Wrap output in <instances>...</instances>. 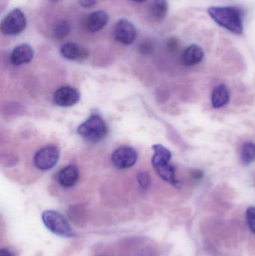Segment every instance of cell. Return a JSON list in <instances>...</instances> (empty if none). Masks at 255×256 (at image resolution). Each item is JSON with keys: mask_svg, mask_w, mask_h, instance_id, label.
Instances as JSON below:
<instances>
[{"mask_svg": "<svg viewBox=\"0 0 255 256\" xmlns=\"http://www.w3.org/2000/svg\"><path fill=\"white\" fill-rule=\"evenodd\" d=\"M169 12V4L166 0H153L150 6V13L156 21H163Z\"/></svg>", "mask_w": 255, "mask_h": 256, "instance_id": "obj_16", "label": "cell"}, {"mask_svg": "<svg viewBox=\"0 0 255 256\" xmlns=\"http://www.w3.org/2000/svg\"><path fill=\"white\" fill-rule=\"evenodd\" d=\"M115 40L124 44H131L136 40L137 31L130 21L121 19L116 22L114 30Z\"/></svg>", "mask_w": 255, "mask_h": 256, "instance_id": "obj_8", "label": "cell"}, {"mask_svg": "<svg viewBox=\"0 0 255 256\" xmlns=\"http://www.w3.org/2000/svg\"><path fill=\"white\" fill-rule=\"evenodd\" d=\"M152 148L154 152L152 158L153 166L158 176L175 188H181V182L176 178L175 166L171 164L172 152L160 144H154Z\"/></svg>", "mask_w": 255, "mask_h": 256, "instance_id": "obj_2", "label": "cell"}, {"mask_svg": "<svg viewBox=\"0 0 255 256\" xmlns=\"http://www.w3.org/2000/svg\"><path fill=\"white\" fill-rule=\"evenodd\" d=\"M132 1L136 2H144L146 1V0H132Z\"/></svg>", "mask_w": 255, "mask_h": 256, "instance_id": "obj_26", "label": "cell"}, {"mask_svg": "<svg viewBox=\"0 0 255 256\" xmlns=\"http://www.w3.org/2000/svg\"><path fill=\"white\" fill-rule=\"evenodd\" d=\"M77 132L85 140L97 142L107 136V124L102 117L94 114L78 127Z\"/></svg>", "mask_w": 255, "mask_h": 256, "instance_id": "obj_4", "label": "cell"}, {"mask_svg": "<svg viewBox=\"0 0 255 256\" xmlns=\"http://www.w3.org/2000/svg\"><path fill=\"white\" fill-rule=\"evenodd\" d=\"M42 222L52 234L65 238H73L76 233L64 215L56 210H45L41 214Z\"/></svg>", "mask_w": 255, "mask_h": 256, "instance_id": "obj_3", "label": "cell"}, {"mask_svg": "<svg viewBox=\"0 0 255 256\" xmlns=\"http://www.w3.org/2000/svg\"><path fill=\"white\" fill-rule=\"evenodd\" d=\"M79 3L82 7L90 8L95 6L96 0H79Z\"/></svg>", "mask_w": 255, "mask_h": 256, "instance_id": "obj_21", "label": "cell"}, {"mask_svg": "<svg viewBox=\"0 0 255 256\" xmlns=\"http://www.w3.org/2000/svg\"><path fill=\"white\" fill-rule=\"evenodd\" d=\"M208 14L218 25L233 34L241 36L244 33V14L237 6H211Z\"/></svg>", "mask_w": 255, "mask_h": 256, "instance_id": "obj_1", "label": "cell"}, {"mask_svg": "<svg viewBox=\"0 0 255 256\" xmlns=\"http://www.w3.org/2000/svg\"><path fill=\"white\" fill-rule=\"evenodd\" d=\"M0 256H15L10 252L9 250L6 249V248H1L0 249Z\"/></svg>", "mask_w": 255, "mask_h": 256, "instance_id": "obj_25", "label": "cell"}, {"mask_svg": "<svg viewBox=\"0 0 255 256\" xmlns=\"http://www.w3.org/2000/svg\"><path fill=\"white\" fill-rule=\"evenodd\" d=\"M26 24L23 12L19 8L13 9L1 21L0 30L3 34L16 36L25 30Z\"/></svg>", "mask_w": 255, "mask_h": 256, "instance_id": "obj_5", "label": "cell"}, {"mask_svg": "<svg viewBox=\"0 0 255 256\" xmlns=\"http://www.w3.org/2000/svg\"><path fill=\"white\" fill-rule=\"evenodd\" d=\"M59 150L54 146L40 149L34 155V165L38 170L46 171L55 166L59 159Z\"/></svg>", "mask_w": 255, "mask_h": 256, "instance_id": "obj_6", "label": "cell"}, {"mask_svg": "<svg viewBox=\"0 0 255 256\" xmlns=\"http://www.w3.org/2000/svg\"><path fill=\"white\" fill-rule=\"evenodd\" d=\"M34 50L30 45L22 44L16 46L10 54V62L13 66H19L27 64L32 60Z\"/></svg>", "mask_w": 255, "mask_h": 256, "instance_id": "obj_12", "label": "cell"}, {"mask_svg": "<svg viewBox=\"0 0 255 256\" xmlns=\"http://www.w3.org/2000/svg\"><path fill=\"white\" fill-rule=\"evenodd\" d=\"M109 21V15L103 10L92 12L85 16L83 26L89 32H97L103 30Z\"/></svg>", "mask_w": 255, "mask_h": 256, "instance_id": "obj_10", "label": "cell"}, {"mask_svg": "<svg viewBox=\"0 0 255 256\" xmlns=\"http://www.w3.org/2000/svg\"><path fill=\"white\" fill-rule=\"evenodd\" d=\"M191 176L195 180H199L204 177V172L202 170H194L191 172Z\"/></svg>", "mask_w": 255, "mask_h": 256, "instance_id": "obj_23", "label": "cell"}, {"mask_svg": "<svg viewBox=\"0 0 255 256\" xmlns=\"http://www.w3.org/2000/svg\"><path fill=\"white\" fill-rule=\"evenodd\" d=\"M230 92L227 86L220 84L213 90L211 94V104L214 109H221L230 102Z\"/></svg>", "mask_w": 255, "mask_h": 256, "instance_id": "obj_14", "label": "cell"}, {"mask_svg": "<svg viewBox=\"0 0 255 256\" xmlns=\"http://www.w3.org/2000/svg\"><path fill=\"white\" fill-rule=\"evenodd\" d=\"M168 45H169V48H170L171 50L176 49V48H178V40L174 38H172L169 39V42H168Z\"/></svg>", "mask_w": 255, "mask_h": 256, "instance_id": "obj_24", "label": "cell"}, {"mask_svg": "<svg viewBox=\"0 0 255 256\" xmlns=\"http://www.w3.org/2000/svg\"><path fill=\"white\" fill-rule=\"evenodd\" d=\"M205 58V52L199 45L191 44L183 51L181 56V62L186 67L199 64Z\"/></svg>", "mask_w": 255, "mask_h": 256, "instance_id": "obj_11", "label": "cell"}, {"mask_svg": "<svg viewBox=\"0 0 255 256\" xmlns=\"http://www.w3.org/2000/svg\"><path fill=\"white\" fill-rule=\"evenodd\" d=\"M70 26L68 22L61 20L55 26L53 30V34L56 38H63L70 33Z\"/></svg>", "mask_w": 255, "mask_h": 256, "instance_id": "obj_18", "label": "cell"}, {"mask_svg": "<svg viewBox=\"0 0 255 256\" xmlns=\"http://www.w3.org/2000/svg\"><path fill=\"white\" fill-rule=\"evenodd\" d=\"M79 168L76 165L67 166L58 173V183L64 188H71L79 180Z\"/></svg>", "mask_w": 255, "mask_h": 256, "instance_id": "obj_15", "label": "cell"}, {"mask_svg": "<svg viewBox=\"0 0 255 256\" xmlns=\"http://www.w3.org/2000/svg\"><path fill=\"white\" fill-rule=\"evenodd\" d=\"M50 1H52V2H58L59 0H50Z\"/></svg>", "mask_w": 255, "mask_h": 256, "instance_id": "obj_27", "label": "cell"}, {"mask_svg": "<svg viewBox=\"0 0 255 256\" xmlns=\"http://www.w3.org/2000/svg\"><path fill=\"white\" fill-rule=\"evenodd\" d=\"M137 180L139 185L143 189H148L151 185V177L146 172H140L137 176Z\"/></svg>", "mask_w": 255, "mask_h": 256, "instance_id": "obj_20", "label": "cell"}, {"mask_svg": "<svg viewBox=\"0 0 255 256\" xmlns=\"http://www.w3.org/2000/svg\"><path fill=\"white\" fill-rule=\"evenodd\" d=\"M138 159L136 150L129 146H123L112 154V160L114 165L121 170L130 168L134 166Z\"/></svg>", "mask_w": 255, "mask_h": 256, "instance_id": "obj_7", "label": "cell"}, {"mask_svg": "<svg viewBox=\"0 0 255 256\" xmlns=\"http://www.w3.org/2000/svg\"><path fill=\"white\" fill-rule=\"evenodd\" d=\"M80 99L79 92L73 87L63 86L55 91L54 102L57 105L68 108L76 104Z\"/></svg>", "mask_w": 255, "mask_h": 256, "instance_id": "obj_9", "label": "cell"}, {"mask_svg": "<svg viewBox=\"0 0 255 256\" xmlns=\"http://www.w3.org/2000/svg\"><path fill=\"white\" fill-rule=\"evenodd\" d=\"M61 54L64 58L73 61H82L88 58V51L83 46L73 43L68 42L64 44L61 48Z\"/></svg>", "mask_w": 255, "mask_h": 256, "instance_id": "obj_13", "label": "cell"}, {"mask_svg": "<svg viewBox=\"0 0 255 256\" xmlns=\"http://www.w3.org/2000/svg\"><path fill=\"white\" fill-rule=\"evenodd\" d=\"M140 49L143 54H150L152 51L153 46L151 43L145 42L141 44Z\"/></svg>", "mask_w": 255, "mask_h": 256, "instance_id": "obj_22", "label": "cell"}, {"mask_svg": "<svg viewBox=\"0 0 255 256\" xmlns=\"http://www.w3.org/2000/svg\"><path fill=\"white\" fill-rule=\"evenodd\" d=\"M246 219H247L249 228L255 234V207L252 206L247 208Z\"/></svg>", "mask_w": 255, "mask_h": 256, "instance_id": "obj_19", "label": "cell"}, {"mask_svg": "<svg viewBox=\"0 0 255 256\" xmlns=\"http://www.w3.org/2000/svg\"><path fill=\"white\" fill-rule=\"evenodd\" d=\"M241 159L243 164L250 165L255 160V143L246 142L243 144L241 152Z\"/></svg>", "mask_w": 255, "mask_h": 256, "instance_id": "obj_17", "label": "cell"}]
</instances>
